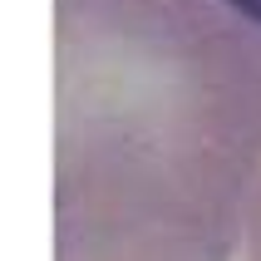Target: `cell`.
I'll list each match as a JSON object with an SVG mask.
<instances>
[{
	"mask_svg": "<svg viewBox=\"0 0 261 261\" xmlns=\"http://www.w3.org/2000/svg\"><path fill=\"white\" fill-rule=\"evenodd\" d=\"M232 5H237V10H247L251 20H261V0H232Z\"/></svg>",
	"mask_w": 261,
	"mask_h": 261,
	"instance_id": "cell-1",
	"label": "cell"
}]
</instances>
